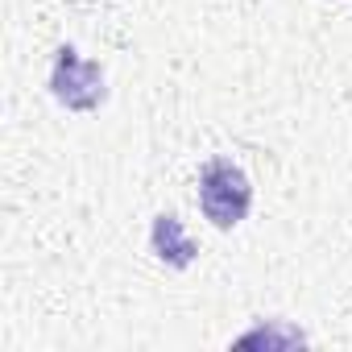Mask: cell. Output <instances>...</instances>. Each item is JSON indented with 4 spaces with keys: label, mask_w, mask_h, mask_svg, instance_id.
<instances>
[{
    "label": "cell",
    "mask_w": 352,
    "mask_h": 352,
    "mask_svg": "<svg viewBox=\"0 0 352 352\" xmlns=\"http://www.w3.org/2000/svg\"><path fill=\"white\" fill-rule=\"evenodd\" d=\"M149 245H153V253H157V261H166L170 270H187L191 261H195V245H191V236L183 232V220L179 216H157L153 220V228H149Z\"/></svg>",
    "instance_id": "cell-3"
},
{
    "label": "cell",
    "mask_w": 352,
    "mask_h": 352,
    "mask_svg": "<svg viewBox=\"0 0 352 352\" xmlns=\"http://www.w3.org/2000/svg\"><path fill=\"white\" fill-rule=\"evenodd\" d=\"M50 91L58 104H67L71 112H91L104 104V67L100 63H83L75 46H63L50 71Z\"/></svg>",
    "instance_id": "cell-2"
},
{
    "label": "cell",
    "mask_w": 352,
    "mask_h": 352,
    "mask_svg": "<svg viewBox=\"0 0 352 352\" xmlns=\"http://www.w3.org/2000/svg\"><path fill=\"white\" fill-rule=\"evenodd\" d=\"M249 204H253V183H249V174L236 162L212 157L199 170V208L220 232L236 228L249 216Z\"/></svg>",
    "instance_id": "cell-1"
}]
</instances>
